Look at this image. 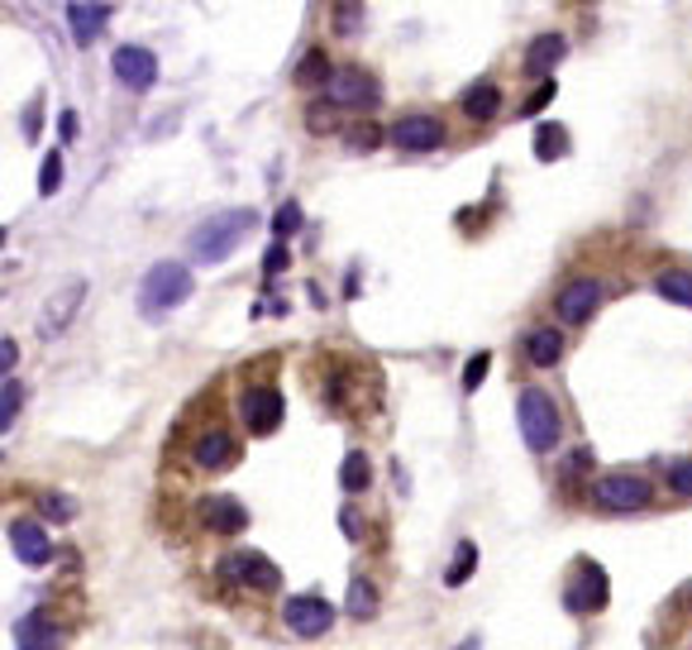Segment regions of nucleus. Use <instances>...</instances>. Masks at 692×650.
<instances>
[{
  "instance_id": "f257e3e1",
  "label": "nucleus",
  "mask_w": 692,
  "mask_h": 650,
  "mask_svg": "<svg viewBox=\"0 0 692 650\" xmlns=\"http://www.w3.org/2000/svg\"><path fill=\"white\" fill-rule=\"evenodd\" d=\"M259 226V216L249 211H215V216H205L201 226H197V234H191V259H201L205 268L211 263H224L230 253L244 244V234Z\"/></svg>"
},
{
  "instance_id": "f03ea898",
  "label": "nucleus",
  "mask_w": 692,
  "mask_h": 650,
  "mask_svg": "<svg viewBox=\"0 0 692 650\" xmlns=\"http://www.w3.org/2000/svg\"><path fill=\"white\" fill-rule=\"evenodd\" d=\"M517 421H521V440H525L530 454H550V450L559 446V436H563L559 407L550 402V392H540V388H525V392H521Z\"/></svg>"
},
{
  "instance_id": "7ed1b4c3",
  "label": "nucleus",
  "mask_w": 692,
  "mask_h": 650,
  "mask_svg": "<svg viewBox=\"0 0 692 650\" xmlns=\"http://www.w3.org/2000/svg\"><path fill=\"white\" fill-rule=\"evenodd\" d=\"M191 268L182 263H153L149 268V278H143V288H139V311L149 316V321H158V316H168L172 307H182V301L191 297Z\"/></svg>"
},
{
  "instance_id": "20e7f679",
  "label": "nucleus",
  "mask_w": 692,
  "mask_h": 650,
  "mask_svg": "<svg viewBox=\"0 0 692 650\" xmlns=\"http://www.w3.org/2000/svg\"><path fill=\"white\" fill-rule=\"evenodd\" d=\"M650 498H654V488L640 473H606V479L592 483V502L602 512H640V507H650Z\"/></svg>"
},
{
  "instance_id": "39448f33",
  "label": "nucleus",
  "mask_w": 692,
  "mask_h": 650,
  "mask_svg": "<svg viewBox=\"0 0 692 650\" xmlns=\"http://www.w3.org/2000/svg\"><path fill=\"white\" fill-rule=\"evenodd\" d=\"M220 579L224 583H244L253 593H278L282 589V569L268 560L259 550H244V554H224L220 560Z\"/></svg>"
},
{
  "instance_id": "423d86ee",
  "label": "nucleus",
  "mask_w": 692,
  "mask_h": 650,
  "mask_svg": "<svg viewBox=\"0 0 692 650\" xmlns=\"http://www.w3.org/2000/svg\"><path fill=\"white\" fill-rule=\"evenodd\" d=\"M282 622L292 627L301 641H315V637H325V631L334 627V608L320 593H297V598L282 602Z\"/></svg>"
},
{
  "instance_id": "0eeeda50",
  "label": "nucleus",
  "mask_w": 692,
  "mask_h": 650,
  "mask_svg": "<svg viewBox=\"0 0 692 650\" xmlns=\"http://www.w3.org/2000/svg\"><path fill=\"white\" fill-rule=\"evenodd\" d=\"M320 91H325L330 106H349V110H368V106H378V97H382L373 77L359 72V68H340Z\"/></svg>"
},
{
  "instance_id": "6e6552de",
  "label": "nucleus",
  "mask_w": 692,
  "mask_h": 650,
  "mask_svg": "<svg viewBox=\"0 0 692 650\" xmlns=\"http://www.w3.org/2000/svg\"><path fill=\"white\" fill-rule=\"evenodd\" d=\"M392 144L401 153H434L444 144V124L434 116H401L392 124Z\"/></svg>"
},
{
  "instance_id": "1a4fd4ad",
  "label": "nucleus",
  "mask_w": 692,
  "mask_h": 650,
  "mask_svg": "<svg viewBox=\"0 0 692 650\" xmlns=\"http://www.w3.org/2000/svg\"><path fill=\"white\" fill-rule=\"evenodd\" d=\"M110 68H116L120 87H130V91H153V82H158V58L149 49H139V43H124V49H116Z\"/></svg>"
},
{
  "instance_id": "9d476101",
  "label": "nucleus",
  "mask_w": 692,
  "mask_h": 650,
  "mask_svg": "<svg viewBox=\"0 0 692 650\" xmlns=\"http://www.w3.org/2000/svg\"><path fill=\"white\" fill-rule=\"evenodd\" d=\"M598 301H602V282L598 278H573L569 288L554 297V311H559L563 326H583L588 316L598 311Z\"/></svg>"
},
{
  "instance_id": "9b49d317",
  "label": "nucleus",
  "mask_w": 692,
  "mask_h": 650,
  "mask_svg": "<svg viewBox=\"0 0 692 650\" xmlns=\"http://www.w3.org/2000/svg\"><path fill=\"white\" fill-rule=\"evenodd\" d=\"M10 550H14V560H20V564L39 569V564L53 560V536H48L39 521L20 517V521H10Z\"/></svg>"
},
{
  "instance_id": "f8f14e48",
  "label": "nucleus",
  "mask_w": 692,
  "mask_h": 650,
  "mask_svg": "<svg viewBox=\"0 0 692 650\" xmlns=\"http://www.w3.org/2000/svg\"><path fill=\"white\" fill-rule=\"evenodd\" d=\"M287 417V402H282V392L278 388H249L244 392V421H249V431L253 436H272L282 426Z\"/></svg>"
},
{
  "instance_id": "ddd939ff",
  "label": "nucleus",
  "mask_w": 692,
  "mask_h": 650,
  "mask_svg": "<svg viewBox=\"0 0 692 650\" xmlns=\"http://www.w3.org/2000/svg\"><path fill=\"white\" fill-rule=\"evenodd\" d=\"M201 521H205V531H215V536H234V531L249 527V512H244V502L230 498V493H205Z\"/></svg>"
},
{
  "instance_id": "4468645a",
  "label": "nucleus",
  "mask_w": 692,
  "mask_h": 650,
  "mask_svg": "<svg viewBox=\"0 0 692 650\" xmlns=\"http://www.w3.org/2000/svg\"><path fill=\"white\" fill-rule=\"evenodd\" d=\"M569 612H598L606 608V574H602V564L598 560H583L578 564V583L569 589Z\"/></svg>"
},
{
  "instance_id": "2eb2a0df",
  "label": "nucleus",
  "mask_w": 692,
  "mask_h": 650,
  "mask_svg": "<svg viewBox=\"0 0 692 650\" xmlns=\"http://www.w3.org/2000/svg\"><path fill=\"white\" fill-rule=\"evenodd\" d=\"M563 58H569V43H563L559 34H540V39H530V49H525V62H521V68H525L530 82H544V77H550Z\"/></svg>"
},
{
  "instance_id": "dca6fc26",
  "label": "nucleus",
  "mask_w": 692,
  "mask_h": 650,
  "mask_svg": "<svg viewBox=\"0 0 692 650\" xmlns=\"http://www.w3.org/2000/svg\"><path fill=\"white\" fill-rule=\"evenodd\" d=\"M82 301H87V282H68V288L48 301V311L39 316V336H58V330H68V321L77 316Z\"/></svg>"
},
{
  "instance_id": "f3484780",
  "label": "nucleus",
  "mask_w": 692,
  "mask_h": 650,
  "mask_svg": "<svg viewBox=\"0 0 692 650\" xmlns=\"http://www.w3.org/2000/svg\"><path fill=\"white\" fill-rule=\"evenodd\" d=\"M191 459H197L201 469H230L239 459V440L230 431H205L197 446H191Z\"/></svg>"
},
{
  "instance_id": "a211bd4d",
  "label": "nucleus",
  "mask_w": 692,
  "mask_h": 650,
  "mask_svg": "<svg viewBox=\"0 0 692 650\" xmlns=\"http://www.w3.org/2000/svg\"><path fill=\"white\" fill-rule=\"evenodd\" d=\"M62 641H68V637H62V631L48 622L43 612H29L24 622H14V646H20V650H53Z\"/></svg>"
},
{
  "instance_id": "6ab92c4d",
  "label": "nucleus",
  "mask_w": 692,
  "mask_h": 650,
  "mask_svg": "<svg viewBox=\"0 0 692 650\" xmlns=\"http://www.w3.org/2000/svg\"><path fill=\"white\" fill-rule=\"evenodd\" d=\"M106 20H110V10H106V6H96V0H91V6H87V0H72V6H68L72 39L82 43V49H87V43H96V39H101Z\"/></svg>"
},
{
  "instance_id": "aec40b11",
  "label": "nucleus",
  "mask_w": 692,
  "mask_h": 650,
  "mask_svg": "<svg viewBox=\"0 0 692 650\" xmlns=\"http://www.w3.org/2000/svg\"><path fill=\"white\" fill-rule=\"evenodd\" d=\"M525 359L535 363V369H554V363L563 359V336L554 326H535L525 336Z\"/></svg>"
},
{
  "instance_id": "412c9836",
  "label": "nucleus",
  "mask_w": 692,
  "mask_h": 650,
  "mask_svg": "<svg viewBox=\"0 0 692 650\" xmlns=\"http://www.w3.org/2000/svg\"><path fill=\"white\" fill-rule=\"evenodd\" d=\"M463 116L469 120H497L502 116V87H492V82H478V87H469L463 91Z\"/></svg>"
},
{
  "instance_id": "4be33fe9",
  "label": "nucleus",
  "mask_w": 692,
  "mask_h": 650,
  "mask_svg": "<svg viewBox=\"0 0 692 650\" xmlns=\"http://www.w3.org/2000/svg\"><path fill=\"white\" fill-rule=\"evenodd\" d=\"M344 612L353 617V622H373L378 617V589H373V579H353L349 583V598H344Z\"/></svg>"
},
{
  "instance_id": "5701e85b",
  "label": "nucleus",
  "mask_w": 692,
  "mask_h": 650,
  "mask_svg": "<svg viewBox=\"0 0 692 650\" xmlns=\"http://www.w3.org/2000/svg\"><path fill=\"white\" fill-rule=\"evenodd\" d=\"M654 292L664 297V301H673V307H688L692 311V273H688V268H669V273H659L654 278Z\"/></svg>"
},
{
  "instance_id": "b1692460",
  "label": "nucleus",
  "mask_w": 692,
  "mask_h": 650,
  "mask_svg": "<svg viewBox=\"0 0 692 650\" xmlns=\"http://www.w3.org/2000/svg\"><path fill=\"white\" fill-rule=\"evenodd\" d=\"M368 483H373V464H368V454L363 450L344 454V464H340V488H344V493H363Z\"/></svg>"
},
{
  "instance_id": "393cba45",
  "label": "nucleus",
  "mask_w": 692,
  "mask_h": 650,
  "mask_svg": "<svg viewBox=\"0 0 692 650\" xmlns=\"http://www.w3.org/2000/svg\"><path fill=\"white\" fill-rule=\"evenodd\" d=\"M473 569H478V546L473 541H459L454 546V560H449V569H444V583H449V589H463V583L473 579Z\"/></svg>"
},
{
  "instance_id": "a878e982",
  "label": "nucleus",
  "mask_w": 692,
  "mask_h": 650,
  "mask_svg": "<svg viewBox=\"0 0 692 650\" xmlns=\"http://www.w3.org/2000/svg\"><path fill=\"white\" fill-rule=\"evenodd\" d=\"M297 87H325L330 82V77H334V68H330V58L325 53H320V49H311V53H305L301 62H297Z\"/></svg>"
},
{
  "instance_id": "bb28decb",
  "label": "nucleus",
  "mask_w": 692,
  "mask_h": 650,
  "mask_svg": "<svg viewBox=\"0 0 692 650\" xmlns=\"http://www.w3.org/2000/svg\"><path fill=\"white\" fill-rule=\"evenodd\" d=\"M535 153L544 163H554V158L569 153V134H563V124H540L535 130Z\"/></svg>"
},
{
  "instance_id": "cd10ccee",
  "label": "nucleus",
  "mask_w": 692,
  "mask_h": 650,
  "mask_svg": "<svg viewBox=\"0 0 692 650\" xmlns=\"http://www.w3.org/2000/svg\"><path fill=\"white\" fill-rule=\"evenodd\" d=\"M382 139H392V134H382V124L378 120H359V124H349V144L353 149H363V153H373L378 144H382Z\"/></svg>"
},
{
  "instance_id": "c85d7f7f",
  "label": "nucleus",
  "mask_w": 692,
  "mask_h": 650,
  "mask_svg": "<svg viewBox=\"0 0 692 650\" xmlns=\"http://www.w3.org/2000/svg\"><path fill=\"white\" fill-rule=\"evenodd\" d=\"M20 402H24V388L14 383V373H6V388H0V426H14V411H20Z\"/></svg>"
},
{
  "instance_id": "c756f323",
  "label": "nucleus",
  "mask_w": 692,
  "mask_h": 650,
  "mask_svg": "<svg viewBox=\"0 0 692 650\" xmlns=\"http://www.w3.org/2000/svg\"><path fill=\"white\" fill-rule=\"evenodd\" d=\"M58 187H62V153L53 149V153L43 158V168H39V192H43V197H53Z\"/></svg>"
},
{
  "instance_id": "7c9ffc66",
  "label": "nucleus",
  "mask_w": 692,
  "mask_h": 650,
  "mask_svg": "<svg viewBox=\"0 0 692 650\" xmlns=\"http://www.w3.org/2000/svg\"><path fill=\"white\" fill-rule=\"evenodd\" d=\"M297 230H301V206L297 201H282V211L272 216V234L287 240V234H297Z\"/></svg>"
},
{
  "instance_id": "2f4dec72",
  "label": "nucleus",
  "mask_w": 692,
  "mask_h": 650,
  "mask_svg": "<svg viewBox=\"0 0 692 650\" xmlns=\"http://www.w3.org/2000/svg\"><path fill=\"white\" fill-rule=\"evenodd\" d=\"M305 130H311V134H334V106L325 101V106L305 110Z\"/></svg>"
},
{
  "instance_id": "473e14b6",
  "label": "nucleus",
  "mask_w": 692,
  "mask_h": 650,
  "mask_svg": "<svg viewBox=\"0 0 692 650\" xmlns=\"http://www.w3.org/2000/svg\"><path fill=\"white\" fill-rule=\"evenodd\" d=\"M669 488H673V498H692V459H679L669 469Z\"/></svg>"
},
{
  "instance_id": "72a5a7b5",
  "label": "nucleus",
  "mask_w": 692,
  "mask_h": 650,
  "mask_svg": "<svg viewBox=\"0 0 692 650\" xmlns=\"http://www.w3.org/2000/svg\"><path fill=\"white\" fill-rule=\"evenodd\" d=\"M488 369H492V354H488V350L473 354V359H469V369H463V388H469V392H473V388H482V378H488Z\"/></svg>"
},
{
  "instance_id": "f704fd0d",
  "label": "nucleus",
  "mask_w": 692,
  "mask_h": 650,
  "mask_svg": "<svg viewBox=\"0 0 692 650\" xmlns=\"http://www.w3.org/2000/svg\"><path fill=\"white\" fill-rule=\"evenodd\" d=\"M554 91H559V87L550 82V77H544V82L535 87V97H530V101L521 106V116H540V110H544V106H550V101H554Z\"/></svg>"
},
{
  "instance_id": "c9c22d12",
  "label": "nucleus",
  "mask_w": 692,
  "mask_h": 650,
  "mask_svg": "<svg viewBox=\"0 0 692 650\" xmlns=\"http://www.w3.org/2000/svg\"><path fill=\"white\" fill-rule=\"evenodd\" d=\"M282 268H287V244L278 240V244H272V249H268V259H263V273H268V278H278V273H282Z\"/></svg>"
},
{
  "instance_id": "e433bc0d",
  "label": "nucleus",
  "mask_w": 692,
  "mask_h": 650,
  "mask_svg": "<svg viewBox=\"0 0 692 650\" xmlns=\"http://www.w3.org/2000/svg\"><path fill=\"white\" fill-rule=\"evenodd\" d=\"M353 6H359V0H344V6H340V20H334V29H340V34H349V29L359 24V10H353Z\"/></svg>"
},
{
  "instance_id": "4c0bfd02",
  "label": "nucleus",
  "mask_w": 692,
  "mask_h": 650,
  "mask_svg": "<svg viewBox=\"0 0 692 650\" xmlns=\"http://www.w3.org/2000/svg\"><path fill=\"white\" fill-rule=\"evenodd\" d=\"M43 512H48V517H58V521H68V517L77 512V507H72V502H62V498H43Z\"/></svg>"
},
{
  "instance_id": "58836bf2",
  "label": "nucleus",
  "mask_w": 692,
  "mask_h": 650,
  "mask_svg": "<svg viewBox=\"0 0 692 650\" xmlns=\"http://www.w3.org/2000/svg\"><path fill=\"white\" fill-rule=\"evenodd\" d=\"M14 359H20V344H14V340H0V369L14 373Z\"/></svg>"
}]
</instances>
